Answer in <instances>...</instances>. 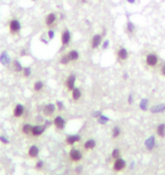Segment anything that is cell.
<instances>
[{
  "instance_id": "obj_1",
  "label": "cell",
  "mask_w": 165,
  "mask_h": 175,
  "mask_svg": "<svg viewBox=\"0 0 165 175\" xmlns=\"http://www.w3.org/2000/svg\"><path fill=\"white\" fill-rule=\"evenodd\" d=\"M8 30H9V33L11 35H18L22 31V23L18 18L16 17H11L9 21H8Z\"/></svg>"
},
{
  "instance_id": "obj_2",
  "label": "cell",
  "mask_w": 165,
  "mask_h": 175,
  "mask_svg": "<svg viewBox=\"0 0 165 175\" xmlns=\"http://www.w3.org/2000/svg\"><path fill=\"white\" fill-rule=\"evenodd\" d=\"M115 57H117V62L119 64H124L129 59V51L124 47H119L115 50Z\"/></svg>"
},
{
  "instance_id": "obj_3",
  "label": "cell",
  "mask_w": 165,
  "mask_h": 175,
  "mask_svg": "<svg viewBox=\"0 0 165 175\" xmlns=\"http://www.w3.org/2000/svg\"><path fill=\"white\" fill-rule=\"evenodd\" d=\"M60 40H61V47L64 49L68 48L71 43V32L69 29H64L61 31V35H60Z\"/></svg>"
},
{
  "instance_id": "obj_4",
  "label": "cell",
  "mask_w": 165,
  "mask_h": 175,
  "mask_svg": "<svg viewBox=\"0 0 165 175\" xmlns=\"http://www.w3.org/2000/svg\"><path fill=\"white\" fill-rule=\"evenodd\" d=\"M58 23V15L57 13L54 11H51L49 14L45 15V18H44V25L45 27L48 29H53Z\"/></svg>"
},
{
  "instance_id": "obj_5",
  "label": "cell",
  "mask_w": 165,
  "mask_h": 175,
  "mask_svg": "<svg viewBox=\"0 0 165 175\" xmlns=\"http://www.w3.org/2000/svg\"><path fill=\"white\" fill-rule=\"evenodd\" d=\"M68 157H69V160H70L71 163L77 164V163H79V162H82V160L84 155H82V152L79 150V149H78V148L73 147V148L69 150Z\"/></svg>"
},
{
  "instance_id": "obj_6",
  "label": "cell",
  "mask_w": 165,
  "mask_h": 175,
  "mask_svg": "<svg viewBox=\"0 0 165 175\" xmlns=\"http://www.w3.org/2000/svg\"><path fill=\"white\" fill-rule=\"evenodd\" d=\"M103 35H105V34L95 33V34L90 38V40H89V46H90V49H92V50H96V49H98V48L102 46Z\"/></svg>"
},
{
  "instance_id": "obj_7",
  "label": "cell",
  "mask_w": 165,
  "mask_h": 175,
  "mask_svg": "<svg viewBox=\"0 0 165 175\" xmlns=\"http://www.w3.org/2000/svg\"><path fill=\"white\" fill-rule=\"evenodd\" d=\"M57 111H58L57 110V106L53 102H49V103L44 105L43 108H42V115L45 116V117H48V118L53 117Z\"/></svg>"
},
{
  "instance_id": "obj_8",
  "label": "cell",
  "mask_w": 165,
  "mask_h": 175,
  "mask_svg": "<svg viewBox=\"0 0 165 175\" xmlns=\"http://www.w3.org/2000/svg\"><path fill=\"white\" fill-rule=\"evenodd\" d=\"M158 62H160V58H158V56H157L156 54H154V52L148 54V55L146 56V58H145V63H146V65H147V67H151V68L156 67L157 64H158Z\"/></svg>"
},
{
  "instance_id": "obj_9",
  "label": "cell",
  "mask_w": 165,
  "mask_h": 175,
  "mask_svg": "<svg viewBox=\"0 0 165 175\" xmlns=\"http://www.w3.org/2000/svg\"><path fill=\"white\" fill-rule=\"evenodd\" d=\"M45 130H46V126L44 124H35V125H33L31 137L34 138V139H37V138H40V137L43 135V133L45 132Z\"/></svg>"
},
{
  "instance_id": "obj_10",
  "label": "cell",
  "mask_w": 165,
  "mask_h": 175,
  "mask_svg": "<svg viewBox=\"0 0 165 175\" xmlns=\"http://www.w3.org/2000/svg\"><path fill=\"white\" fill-rule=\"evenodd\" d=\"M52 124L54 125V127L58 130V131H62L65 127H66V124H67V121L61 116V115H57L53 121H52Z\"/></svg>"
},
{
  "instance_id": "obj_11",
  "label": "cell",
  "mask_w": 165,
  "mask_h": 175,
  "mask_svg": "<svg viewBox=\"0 0 165 175\" xmlns=\"http://www.w3.org/2000/svg\"><path fill=\"white\" fill-rule=\"evenodd\" d=\"M126 167H127V163L122 157H120V158H118L113 162V171L117 172V173L123 172L126 170Z\"/></svg>"
},
{
  "instance_id": "obj_12",
  "label": "cell",
  "mask_w": 165,
  "mask_h": 175,
  "mask_svg": "<svg viewBox=\"0 0 165 175\" xmlns=\"http://www.w3.org/2000/svg\"><path fill=\"white\" fill-rule=\"evenodd\" d=\"M76 80H77V78H76L75 74H70V75L67 76V79L65 81V87H66L68 92L73 91V89L76 87Z\"/></svg>"
},
{
  "instance_id": "obj_13",
  "label": "cell",
  "mask_w": 165,
  "mask_h": 175,
  "mask_svg": "<svg viewBox=\"0 0 165 175\" xmlns=\"http://www.w3.org/2000/svg\"><path fill=\"white\" fill-rule=\"evenodd\" d=\"M25 114V106L23 103H16L12 109V116L15 118H20Z\"/></svg>"
},
{
  "instance_id": "obj_14",
  "label": "cell",
  "mask_w": 165,
  "mask_h": 175,
  "mask_svg": "<svg viewBox=\"0 0 165 175\" xmlns=\"http://www.w3.org/2000/svg\"><path fill=\"white\" fill-rule=\"evenodd\" d=\"M82 141V137L79 134H70V135H67L65 142L67 146H70V147H74L76 143L81 142Z\"/></svg>"
},
{
  "instance_id": "obj_15",
  "label": "cell",
  "mask_w": 165,
  "mask_h": 175,
  "mask_svg": "<svg viewBox=\"0 0 165 175\" xmlns=\"http://www.w3.org/2000/svg\"><path fill=\"white\" fill-rule=\"evenodd\" d=\"M70 97H71V100H73L74 102H78V101L82 98V88H79V87L74 88L73 91H70Z\"/></svg>"
},
{
  "instance_id": "obj_16",
  "label": "cell",
  "mask_w": 165,
  "mask_h": 175,
  "mask_svg": "<svg viewBox=\"0 0 165 175\" xmlns=\"http://www.w3.org/2000/svg\"><path fill=\"white\" fill-rule=\"evenodd\" d=\"M39 155H40V148H39L36 145H33V146H31V147L28 148V150H27V156H28V158H31V159H36V158L39 157Z\"/></svg>"
},
{
  "instance_id": "obj_17",
  "label": "cell",
  "mask_w": 165,
  "mask_h": 175,
  "mask_svg": "<svg viewBox=\"0 0 165 175\" xmlns=\"http://www.w3.org/2000/svg\"><path fill=\"white\" fill-rule=\"evenodd\" d=\"M11 62H12V59L10 58V56L8 55L7 51L3 50L2 52H0V64H1L2 66L7 67V66H9V65L11 64Z\"/></svg>"
},
{
  "instance_id": "obj_18",
  "label": "cell",
  "mask_w": 165,
  "mask_h": 175,
  "mask_svg": "<svg viewBox=\"0 0 165 175\" xmlns=\"http://www.w3.org/2000/svg\"><path fill=\"white\" fill-rule=\"evenodd\" d=\"M44 82L42 81V80H36L34 83H33V91L35 92V93H42L43 92V90H44Z\"/></svg>"
},
{
  "instance_id": "obj_19",
  "label": "cell",
  "mask_w": 165,
  "mask_h": 175,
  "mask_svg": "<svg viewBox=\"0 0 165 175\" xmlns=\"http://www.w3.org/2000/svg\"><path fill=\"white\" fill-rule=\"evenodd\" d=\"M124 31H126V33H127L129 36H132V35L135 34V32H136V25H135L131 21H128V22L126 23Z\"/></svg>"
},
{
  "instance_id": "obj_20",
  "label": "cell",
  "mask_w": 165,
  "mask_h": 175,
  "mask_svg": "<svg viewBox=\"0 0 165 175\" xmlns=\"http://www.w3.org/2000/svg\"><path fill=\"white\" fill-rule=\"evenodd\" d=\"M68 56H69V59H70L71 63L78 62V60H79V57H81L79 51H78L77 49H70V50L68 51Z\"/></svg>"
},
{
  "instance_id": "obj_21",
  "label": "cell",
  "mask_w": 165,
  "mask_h": 175,
  "mask_svg": "<svg viewBox=\"0 0 165 175\" xmlns=\"http://www.w3.org/2000/svg\"><path fill=\"white\" fill-rule=\"evenodd\" d=\"M95 147H96V141H95L94 139H87V140L82 143V148H84V150H86V151L93 150Z\"/></svg>"
},
{
  "instance_id": "obj_22",
  "label": "cell",
  "mask_w": 165,
  "mask_h": 175,
  "mask_svg": "<svg viewBox=\"0 0 165 175\" xmlns=\"http://www.w3.org/2000/svg\"><path fill=\"white\" fill-rule=\"evenodd\" d=\"M11 67H12V71H14L15 73H22V72H23V68H24V66L20 64V62H19L17 58L12 59V62H11Z\"/></svg>"
},
{
  "instance_id": "obj_23",
  "label": "cell",
  "mask_w": 165,
  "mask_h": 175,
  "mask_svg": "<svg viewBox=\"0 0 165 175\" xmlns=\"http://www.w3.org/2000/svg\"><path fill=\"white\" fill-rule=\"evenodd\" d=\"M156 146V140H155V137H149L148 139H146L145 141V147L148 151H152Z\"/></svg>"
},
{
  "instance_id": "obj_24",
  "label": "cell",
  "mask_w": 165,
  "mask_h": 175,
  "mask_svg": "<svg viewBox=\"0 0 165 175\" xmlns=\"http://www.w3.org/2000/svg\"><path fill=\"white\" fill-rule=\"evenodd\" d=\"M32 129H33V125L29 124V123H24L22 125V133L26 137H31L32 134Z\"/></svg>"
},
{
  "instance_id": "obj_25",
  "label": "cell",
  "mask_w": 165,
  "mask_h": 175,
  "mask_svg": "<svg viewBox=\"0 0 165 175\" xmlns=\"http://www.w3.org/2000/svg\"><path fill=\"white\" fill-rule=\"evenodd\" d=\"M151 111L153 114H161L165 111V103H160V105H155L153 107H151Z\"/></svg>"
},
{
  "instance_id": "obj_26",
  "label": "cell",
  "mask_w": 165,
  "mask_h": 175,
  "mask_svg": "<svg viewBox=\"0 0 165 175\" xmlns=\"http://www.w3.org/2000/svg\"><path fill=\"white\" fill-rule=\"evenodd\" d=\"M70 63H71V62H70V59H69L68 52H66V54H62V55L60 56V58H59V64H60V65H64V66H68Z\"/></svg>"
},
{
  "instance_id": "obj_27",
  "label": "cell",
  "mask_w": 165,
  "mask_h": 175,
  "mask_svg": "<svg viewBox=\"0 0 165 175\" xmlns=\"http://www.w3.org/2000/svg\"><path fill=\"white\" fill-rule=\"evenodd\" d=\"M156 134L160 138H165V123H161L156 126Z\"/></svg>"
},
{
  "instance_id": "obj_28",
  "label": "cell",
  "mask_w": 165,
  "mask_h": 175,
  "mask_svg": "<svg viewBox=\"0 0 165 175\" xmlns=\"http://www.w3.org/2000/svg\"><path fill=\"white\" fill-rule=\"evenodd\" d=\"M139 108L143 110V111H146L149 109V100L147 98H144L140 100V103H139Z\"/></svg>"
},
{
  "instance_id": "obj_29",
  "label": "cell",
  "mask_w": 165,
  "mask_h": 175,
  "mask_svg": "<svg viewBox=\"0 0 165 175\" xmlns=\"http://www.w3.org/2000/svg\"><path fill=\"white\" fill-rule=\"evenodd\" d=\"M121 133H122V131H121V129H120V126H114L113 129H112V132H111V135H112V139H119L120 138V135H121Z\"/></svg>"
},
{
  "instance_id": "obj_30",
  "label": "cell",
  "mask_w": 165,
  "mask_h": 175,
  "mask_svg": "<svg viewBox=\"0 0 165 175\" xmlns=\"http://www.w3.org/2000/svg\"><path fill=\"white\" fill-rule=\"evenodd\" d=\"M20 74H22V76H23L24 79H28V78L32 75V67H31V66H25V67L23 68V72H22Z\"/></svg>"
},
{
  "instance_id": "obj_31",
  "label": "cell",
  "mask_w": 165,
  "mask_h": 175,
  "mask_svg": "<svg viewBox=\"0 0 165 175\" xmlns=\"http://www.w3.org/2000/svg\"><path fill=\"white\" fill-rule=\"evenodd\" d=\"M121 157V151H120V149L119 148H114L113 150H112V152H111V158L113 159V160H115V159H118V158H120Z\"/></svg>"
},
{
  "instance_id": "obj_32",
  "label": "cell",
  "mask_w": 165,
  "mask_h": 175,
  "mask_svg": "<svg viewBox=\"0 0 165 175\" xmlns=\"http://www.w3.org/2000/svg\"><path fill=\"white\" fill-rule=\"evenodd\" d=\"M110 121V118L107 117V116H105V115H101L98 118H97V122H98V124H101V125H105L107 122Z\"/></svg>"
},
{
  "instance_id": "obj_33",
  "label": "cell",
  "mask_w": 165,
  "mask_h": 175,
  "mask_svg": "<svg viewBox=\"0 0 165 175\" xmlns=\"http://www.w3.org/2000/svg\"><path fill=\"white\" fill-rule=\"evenodd\" d=\"M56 106H57V110L58 111H62L65 109V105H64V102L61 100H57L56 101Z\"/></svg>"
},
{
  "instance_id": "obj_34",
  "label": "cell",
  "mask_w": 165,
  "mask_h": 175,
  "mask_svg": "<svg viewBox=\"0 0 165 175\" xmlns=\"http://www.w3.org/2000/svg\"><path fill=\"white\" fill-rule=\"evenodd\" d=\"M43 167H44V162L41 160V159L36 160V163H35V168H36L37 171H41Z\"/></svg>"
},
{
  "instance_id": "obj_35",
  "label": "cell",
  "mask_w": 165,
  "mask_h": 175,
  "mask_svg": "<svg viewBox=\"0 0 165 175\" xmlns=\"http://www.w3.org/2000/svg\"><path fill=\"white\" fill-rule=\"evenodd\" d=\"M46 35H48V39H49V41H51V40L54 38V30H53V29H48Z\"/></svg>"
},
{
  "instance_id": "obj_36",
  "label": "cell",
  "mask_w": 165,
  "mask_h": 175,
  "mask_svg": "<svg viewBox=\"0 0 165 175\" xmlns=\"http://www.w3.org/2000/svg\"><path fill=\"white\" fill-rule=\"evenodd\" d=\"M110 47V40H103V42H102V46H101V48L103 49V50H106L107 48Z\"/></svg>"
},
{
  "instance_id": "obj_37",
  "label": "cell",
  "mask_w": 165,
  "mask_h": 175,
  "mask_svg": "<svg viewBox=\"0 0 165 175\" xmlns=\"http://www.w3.org/2000/svg\"><path fill=\"white\" fill-rule=\"evenodd\" d=\"M0 142L3 145H9V139L5 135H0Z\"/></svg>"
},
{
  "instance_id": "obj_38",
  "label": "cell",
  "mask_w": 165,
  "mask_h": 175,
  "mask_svg": "<svg viewBox=\"0 0 165 175\" xmlns=\"http://www.w3.org/2000/svg\"><path fill=\"white\" fill-rule=\"evenodd\" d=\"M101 115H102V111H101V110H97V111H94L92 116H93L94 118H98Z\"/></svg>"
},
{
  "instance_id": "obj_39",
  "label": "cell",
  "mask_w": 165,
  "mask_h": 175,
  "mask_svg": "<svg viewBox=\"0 0 165 175\" xmlns=\"http://www.w3.org/2000/svg\"><path fill=\"white\" fill-rule=\"evenodd\" d=\"M132 102H134V95L130 93L128 95V105H132Z\"/></svg>"
},
{
  "instance_id": "obj_40",
  "label": "cell",
  "mask_w": 165,
  "mask_h": 175,
  "mask_svg": "<svg viewBox=\"0 0 165 175\" xmlns=\"http://www.w3.org/2000/svg\"><path fill=\"white\" fill-rule=\"evenodd\" d=\"M161 73H162V74H163V75L165 76V65H163V66H162V68H161Z\"/></svg>"
},
{
  "instance_id": "obj_41",
  "label": "cell",
  "mask_w": 165,
  "mask_h": 175,
  "mask_svg": "<svg viewBox=\"0 0 165 175\" xmlns=\"http://www.w3.org/2000/svg\"><path fill=\"white\" fill-rule=\"evenodd\" d=\"M128 3H130V5H134L135 2H136V0H126Z\"/></svg>"
},
{
  "instance_id": "obj_42",
  "label": "cell",
  "mask_w": 165,
  "mask_h": 175,
  "mask_svg": "<svg viewBox=\"0 0 165 175\" xmlns=\"http://www.w3.org/2000/svg\"><path fill=\"white\" fill-rule=\"evenodd\" d=\"M128 78H129L128 73H124V74H123V79H124V80H128Z\"/></svg>"
},
{
  "instance_id": "obj_43",
  "label": "cell",
  "mask_w": 165,
  "mask_h": 175,
  "mask_svg": "<svg viewBox=\"0 0 165 175\" xmlns=\"http://www.w3.org/2000/svg\"><path fill=\"white\" fill-rule=\"evenodd\" d=\"M79 2H82V3H86V2H87V0H79Z\"/></svg>"
},
{
  "instance_id": "obj_44",
  "label": "cell",
  "mask_w": 165,
  "mask_h": 175,
  "mask_svg": "<svg viewBox=\"0 0 165 175\" xmlns=\"http://www.w3.org/2000/svg\"><path fill=\"white\" fill-rule=\"evenodd\" d=\"M32 1H36V0H32Z\"/></svg>"
}]
</instances>
